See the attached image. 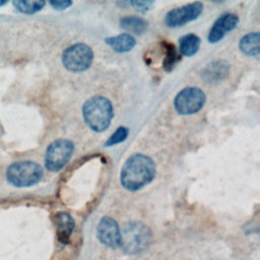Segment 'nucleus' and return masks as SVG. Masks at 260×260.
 <instances>
[{
	"label": "nucleus",
	"mask_w": 260,
	"mask_h": 260,
	"mask_svg": "<svg viewBox=\"0 0 260 260\" xmlns=\"http://www.w3.org/2000/svg\"><path fill=\"white\" fill-rule=\"evenodd\" d=\"M155 176V164L147 155L134 153L124 162L121 173V185L129 191H137L148 185Z\"/></svg>",
	"instance_id": "obj_1"
},
{
	"label": "nucleus",
	"mask_w": 260,
	"mask_h": 260,
	"mask_svg": "<svg viewBox=\"0 0 260 260\" xmlns=\"http://www.w3.org/2000/svg\"><path fill=\"white\" fill-rule=\"evenodd\" d=\"M82 115L86 125L94 132L105 131L114 117L111 101L103 95L88 99L82 107Z\"/></svg>",
	"instance_id": "obj_2"
},
{
	"label": "nucleus",
	"mask_w": 260,
	"mask_h": 260,
	"mask_svg": "<svg viewBox=\"0 0 260 260\" xmlns=\"http://www.w3.org/2000/svg\"><path fill=\"white\" fill-rule=\"evenodd\" d=\"M151 241V233L141 221H129L121 230L120 247L127 254H137L146 250Z\"/></svg>",
	"instance_id": "obj_3"
},
{
	"label": "nucleus",
	"mask_w": 260,
	"mask_h": 260,
	"mask_svg": "<svg viewBox=\"0 0 260 260\" xmlns=\"http://www.w3.org/2000/svg\"><path fill=\"white\" fill-rule=\"evenodd\" d=\"M42 177V167L29 160L13 162L6 172L7 181L15 187H30L39 183Z\"/></svg>",
	"instance_id": "obj_4"
},
{
	"label": "nucleus",
	"mask_w": 260,
	"mask_h": 260,
	"mask_svg": "<svg viewBox=\"0 0 260 260\" xmlns=\"http://www.w3.org/2000/svg\"><path fill=\"white\" fill-rule=\"evenodd\" d=\"M93 60L91 48L85 44L77 43L64 50L62 63L64 67L72 72H82L88 69Z\"/></svg>",
	"instance_id": "obj_5"
},
{
	"label": "nucleus",
	"mask_w": 260,
	"mask_h": 260,
	"mask_svg": "<svg viewBox=\"0 0 260 260\" xmlns=\"http://www.w3.org/2000/svg\"><path fill=\"white\" fill-rule=\"evenodd\" d=\"M74 151V144L68 139H57L47 148L45 154L46 169L58 172L69 161Z\"/></svg>",
	"instance_id": "obj_6"
},
{
	"label": "nucleus",
	"mask_w": 260,
	"mask_h": 260,
	"mask_svg": "<svg viewBox=\"0 0 260 260\" xmlns=\"http://www.w3.org/2000/svg\"><path fill=\"white\" fill-rule=\"evenodd\" d=\"M206 101V95L199 87H185L179 91L174 100V106L178 114L187 116L199 112Z\"/></svg>",
	"instance_id": "obj_7"
},
{
	"label": "nucleus",
	"mask_w": 260,
	"mask_h": 260,
	"mask_svg": "<svg viewBox=\"0 0 260 260\" xmlns=\"http://www.w3.org/2000/svg\"><path fill=\"white\" fill-rule=\"evenodd\" d=\"M203 11L201 2H192L170 10L165 17V23L169 27H178L195 20Z\"/></svg>",
	"instance_id": "obj_8"
},
{
	"label": "nucleus",
	"mask_w": 260,
	"mask_h": 260,
	"mask_svg": "<svg viewBox=\"0 0 260 260\" xmlns=\"http://www.w3.org/2000/svg\"><path fill=\"white\" fill-rule=\"evenodd\" d=\"M96 234L100 242L103 245L112 249L120 247L121 230L114 218L104 216L98 224Z\"/></svg>",
	"instance_id": "obj_9"
},
{
	"label": "nucleus",
	"mask_w": 260,
	"mask_h": 260,
	"mask_svg": "<svg viewBox=\"0 0 260 260\" xmlns=\"http://www.w3.org/2000/svg\"><path fill=\"white\" fill-rule=\"evenodd\" d=\"M239 23V17L234 13H224L220 15L211 26L208 34V42L215 44L223 37L235 29Z\"/></svg>",
	"instance_id": "obj_10"
},
{
	"label": "nucleus",
	"mask_w": 260,
	"mask_h": 260,
	"mask_svg": "<svg viewBox=\"0 0 260 260\" xmlns=\"http://www.w3.org/2000/svg\"><path fill=\"white\" fill-rule=\"evenodd\" d=\"M56 234L60 243L66 245L73 233L75 222L72 216L65 211H59L54 216Z\"/></svg>",
	"instance_id": "obj_11"
},
{
	"label": "nucleus",
	"mask_w": 260,
	"mask_h": 260,
	"mask_svg": "<svg viewBox=\"0 0 260 260\" xmlns=\"http://www.w3.org/2000/svg\"><path fill=\"white\" fill-rule=\"evenodd\" d=\"M230 73V64L224 60H216L202 70V78L208 83H216L224 80Z\"/></svg>",
	"instance_id": "obj_12"
},
{
	"label": "nucleus",
	"mask_w": 260,
	"mask_h": 260,
	"mask_svg": "<svg viewBox=\"0 0 260 260\" xmlns=\"http://www.w3.org/2000/svg\"><path fill=\"white\" fill-rule=\"evenodd\" d=\"M105 42L115 52H118V53L129 52L136 45L135 38L130 34H120L115 37H110V38H107Z\"/></svg>",
	"instance_id": "obj_13"
},
{
	"label": "nucleus",
	"mask_w": 260,
	"mask_h": 260,
	"mask_svg": "<svg viewBox=\"0 0 260 260\" xmlns=\"http://www.w3.org/2000/svg\"><path fill=\"white\" fill-rule=\"evenodd\" d=\"M259 42L260 36L258 31L249 32L241 39L239 43V48L244 55L254 57L259 54Z\"/></svg>",
	"instance_id": "obj_14"
},
{
	"label": "nucleus",
	"mask_w": 260,
	"mask_h": 260,
	"mask_svg": "<svg viewBox=\"0 0 260 260\" xmlns=\"http://www.w3.org/2000/svg\"><path fill=\"white\" fill-rule=\"evenodd\" d=\"M200 38L194 34H188L180 38L179 50L181 55L191 57L195 55L200 48Z\"/></svg>",
	"instance_id": "obj_15"
},
{
	"label": "nucleus",
	"mask_w": 260,
	"mask_h": 260,
	"mask_svg": "<svg viewBox=\"0 0 260 260\" xmlns=\"http://www.w3.org/2000/svg\"><path fill=\"white\" fill-rule=\"evenodd\" d=\"M120 26L135 35H142L148 26L147 21L138 16H125L120 19Z\"/></svg>",
	"instance_id": "obj_16"
},
{
	"label": "nucleus",
	"mask_w": 260,
	"mask_h": 260,
	"mask_svg": "<svg viewBox=\"0 0 260 260\" xmlns=\"http://www.w3.org/2000/svg\"><path fill=\"white\" fill-rule=\"evenodd\" d=\"M12 4L14 5V7L16 8V10H18L21 13H25V14H31V13H36L40 10L43 9V7L45 6L46 2L45 1H41V0H16L13 1Z\"/></svg>",
	"instance_id": "obj_17"
},
{
	"label": "nucleus",
	"mask_w": 260,
	"mask_h": 260,
	"mask_svg": "<svg viewBox=\"0 0 260 260\" xmlns=\"http://www.w3.org/2000/svg\"><path fill=\"white\" fill-rule=\"evenodd\" d=\"M165 48H166V57L162 65L166 71H171L175 67V65L180 61L181 57L173 44L165 43Z\"/></svg>",
	"instance_id": "obj_18"
},
{
	"label": "nucleus",
	"mask_w": 260,
	"mask_h": 260,
	"mask_svg": "<svg viewBox=\"0 0 260 260\" xmlns=\"http://www.w3.org/2000/svg\"><path fill=\"white\" fill-rule=\"evenodd\" d=\"M129 135V129L127 127H119L116 129V131L107 139V141L105 142V146L106 147H110L113 145H116L118 143H121L123 141L126 140V138Z\"/></svg>",
	"instance_id": "obj_19"
},
{
	"label": "nucleus",
	"mask_w": 260,
	"mask_h": 260,
	"mask_svg": "<svg viewBox=\"0 0 260 260\" xmlns=\"http://www.w3.org/2000/svg\"><path fill=\"white\" fill-rule=\"evenodd\" d=\"M130 5H132L136 10L140 12H145L151 8L153 5V1H131Z\"/></svg>",
	"instance_id": "obj_20"
},
{
	"label": "nucleus",
	"mask_w": 260,
	"mask_h": 260,
	"mask_svg": "<svg viewBox=\"0 0 260 260\" xmlns=\"http://www.w3.org/2000/svg\"><path fill=\"white\" fill-rule=\"evenodd\" d=\"M50 5L56 10H64L72 5V2L69 0H57V1H50Z\"/></svg>",
	"instance_id": "obj_21"
},
{
	"label": "nucleus",
	"mask_w": 260,
	"mask_h": 260,
	"mask_svg": "<svg viewBox=\"0 0 260 260\" xmlns=\"http://www.w3.org/2000/svg\"><path fill=\"white\" fill-rule=\"evenodd\" d=\"M7 3V1H4V0H2V1H0V6H3V5H5Z\"/></svg>",
	"instance_id": "obj_22"
}]
</instances>
